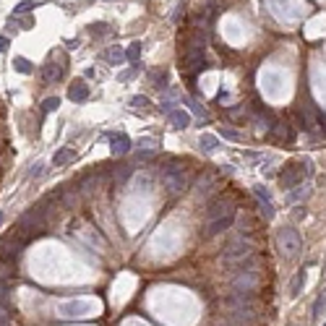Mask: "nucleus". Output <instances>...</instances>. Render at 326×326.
<instances>
[{"mask_svg":"<svg viewBox=\"0 0 326 326\" xmlns=\"http://www.w3.org/2000/svg\"><path fill=\"white\" fill-rule=\"evenodd\" d=\"M47 220L50 216L44 214L39 206H32L29 211H24L19 216V225H16V232L26 240H34L39 235H44V230H47Z\"/></svg>","mask_w":326,"mask_h":326,"instance_id":"f257e3e1","label":"nucleus"},{"mask_svg":"<svg viewBox=\"0 0 326 326\" xmlns=\"http://www.w3.org/2000/svg\"><path fill=\"white\" fill-rule=\"evenodd\" d=\"M248 256H253V245L248 243V240H243V238L227 243V245H225V251H222V261H225V263H230V266H238V263H240V261H245Z\"/></svg>","mask_w":326,"mask_h":326,"instance_id":"f03ea898","label":"nucleus"},{"mask_svg":"<svg viewBox=\"0 0 326 326\" xmlns=\"http://www.w3.org/2000/svg\"><path fill=\"white\" fill-rule=\"evenodd\" d=\"M26 243H29V240H26V238H21L19 232L13 230L11 235H6V238H3V243H0V258H3V261H13V263H16V258L24 253Z\"/></svg>","mask_w":326,"mask_h":326,"instance_id":"7ed1b4c3","label":"nucleus"},{"mask_svg":"<svg viewBox=\"0 0 326 326\" xmlns=\"http://www.w3.org/2000/svg\"><path fill=\"white\" fill-rule=\"evenodd\" d=\"M277 245H279V251H282L287 258L298 256L300 253V235H298V230L282 227V230L277 232Z\"/></svg>","mask_w":326,"mask_h":326,"instance_id":"20e7f679","label":"nucleus"},{"mask_svg":"<svg viewBox=\"0 0 326 326\" xmlns=\"http://www.w3.org/2000/svg\"><path fill=\"white\" fill-rule=\"evenodd\" d=\"M261 282L258 277V266L256 269H245V271H238L235 277H232V290L235 292H253Z\"/></svg>","mask_w":326,"mask_h":326,"instance_id":"39448f33","label":"nucleus"},{"mask_svg":"<svg viewBox=\"0 0 326 326\" xmlns=\"http://www.w3.org/2000/svg\"><path fill=\"white\" fill-rule=\"evenodd\" d=\"M206 66H209V63H206L204 52H193V55H183V58H180V71H183V73H188V76L201 73Z\"/></svg>","mask_w":326,"mask_h":326,"instance_id":"423d86ee","label":"nucleus"},{"mask_svg":"<svg viewBox=\"0 0 326 326\" xmlns=\"http://www.w3.org/2000/svg\"><path fill=\"white\" fill-rule=\"evenodd\" d=\"M227 211H232L230 198H227L225 193H214V196L209 198V204H206V216H209V220H216V216H222V214H227Z\"/></svg>","mask_w":326,"mask_h":326,"instance_id":"0eeeda50","label":"nucleus"},{"mask_svg":"<svg viewBox=\"0 0 326 326\" xmlns=\"http://www.w3.org/2000/svg\"><path fill=\"white\" fill-rule=\"evenodd\" d=\"M214 193H220V180H216L214 175L198 178V183H196V196H198V198H211Z\"/></svg>","mask_w":326,"mask_h":326,"instance_id":"6e6552de","label":"nucleus"},{"mask_svg":"<svg viewBox=\"0 0 326 326\" xmlns=\"http://www.w3.org/2000/svg\"><path fill=\"white\" fill-rule=\"evenodd\" d=\"M66 76V63H55V60H47L42 66V81L44 84H55Z\"/></svg>","mask_w":326,"mask_h":326,"instance_id":"1a4fd4ad","label":"nucleus"},{"mask_svg":"<svg viewBox=\"0 0 326 326\" xmlns=\"http://www.w3.org/2000/svg\"><path fill=\"white\" fill-rule=\"evenodd\" d=\"M232 222H235V209L222 214V216H216V220H211L209 227H206V238H214V235H220V232H225Z\"/></svg>","mask_w":326,"mask_h":326,"instance_id":"9d476101","label":"nucleus"},{"mask_svg":"<svg viewBox=\"0 0 326 326\" xmlns=\"http://www.w3.org/2000/svg\"><path fill=\"white\" fill-rule=\"evenodd\" d=\"M99 185H102V175L94 170V173L81 175V178H79V183H76V188H79L81 193H94V191L99 188Z\"/></svg>","mask_w":326,"mask_h":326,"instance_id":"9b49d317","label":"nucleus"},{"mask_svg":"<svg viewBox=\"0 0 326 326\" xmlns=\"http://www.w3.org/2000/svg\"><path fill=\"white\" fill-rule=\"evenodd\" d=\"M110 151H113V157H126V154L131 151V138L128 136H123V133H113L110 136Z\"/></svg>","mask_w":326,"mask_h":326,"instance_id":"f8f14e48","label":"nucleus"},{"mask_svg":"<svg viewBox=\"0 0 326 326\" xmlns=\"http://www.w3.org/2000/svg\"><path fill=\"white\" fill-rule=\"evenodd\" d=\"M58 198H60L63 209H76V204H79V188H60Z\"/></svg>","mask_w":326,"mask_h":326,"instance_id":"ddd939ff","label":"nucleus"},{"mask_svg":"<svg viewBox=\"0 0 326 326\" xmlns=\"http://www.w3.org/2000/svg\"><path fill=\"white\" fill-rule=\"evenodd\" d=\"M170 126H173L175 131H185L191 126V115L185 110H173V113H170Z\"/></svg>","mask_w":326,"mask_h":326,"instance_id":"4468645a","label":"nucleus"},{"mask_svg":"<svg viewBox=\"0 0 326 326\" xmlns=\"http://www.w3.org/2000/svg\"><path fill=\"white\" fill-rule=\"evenodd\" d=\"M68 99H71V102H86V99H89V86H86L84 81L71 84V89H68Z\"/></svg>","mask_w":326,"mask_h":326,"instance_id":"2eb2a0df","label":"nucleus"},{"mask_svg":"<svg viewBox=\"0 0 326 326\" xmlns=\"http://www.w3.org/2000/svg\"><path fill=\"white\" fill-rule=\"evenodd\" d=\"M102 58H104L110 66H120L123 60H126V52H123L120 44H113V47H107V50L102 52Z\"/></svg>","mask_w":326,"mask_h":326,"instance_id":"dca6fc26","label":"nucleus"},{"mask_svg":"<svg viewBox=\"0 0 326 326\" xmlns=\"http://www.w3.org/2000/svg\"><path fill=\"white\" fill-rule=\"evenodd\" d=\"M198 146H201V151H204V154H214L216 149H220V138L211 136V133H204V136L198 138Z\"/></svg>","mask_w":326,"mask_h":326,"instance_id":"f3484780","label":"nucleus"},{"mask_svg":"<svg viewBox=\"0 0 326 326\" xmlns=\"http://www.w3.org/2000/svg\"><path fill=\"white\" fill-rule=\"evenodd\" d=\"M73 159H76V151H73V149H68V146H63V149H58V151H55L52 165H55V167H63V165H68V162H73Z\"/></svg>","mask_w":326,"mask_h":326,"instance_id":"a211bd4d","label":"nucleus"},{"mask_svg":"<svg viewBox=\"0 0 326 326\" xmlns=\"http://www.w3.org/2000/svg\"><path fill=\"white\" fill-rule=\"evenodd\" d=\"M126 60L133 63V71H138V60H141V42H133L131 47L126 50Z\"/></svg>","mask_w":326,"mask_h":326,"instance_id":"6ab92c4d","label":"nucleus"},{"mask_svg":"<svg viewBox=\"0 0 326 326\" xmlns=\"http://www.w3.org/2000/svg\"><path fill=\"white\" fill-rule=\"evenodd\" d=\"M0 279H8V282H13V279H16V263L0 258Z\"/></svg>","mask_w":326,"mask_h":326,"instance_id":"aec40b11","label":"nucleus"},{"mask_svg":"<svg viewBox=\"0 0 326 326\" xmlns=\"http://www.w3.org/2000/svg\"><path fill=\"white\" fill-rule=\"evenodd\" d=\"M308 196H310V188H308V185H295V188H290V193H287V201H290V204H295V201L308 198Z\"/></svg>","mask_w":326,"mask_h":326,"instance_id":"412c9836","label":"nucleus"},{"mask_svg":"<svg viewBox=\"0 0 326 326\" xmlns=\"http://www.w3.org/2000/svg\"><path fill=\"white\" fill-rule=\"evenodd\" d=\"M271 131H274L277 136H285L287 141H295V131L290 128V123H274V126H271Z\"/></svg>","mask_w":326,"mask_h":326,"instance_id":"4be33fe9","label":"nucleus"},{"mask_svg":"<svg viewBox=\"0 0 326 326\" xmlns=\"http://www.w3.org/2000/svg\"><path fill=\"white\" fill-rule=\"evenodd\" d=\"M13 68H16L19 73H24V76H29V73H32V71H34V66H32V63H29V60H26V58H21V55H19V58H13Z\"/></svg>","mask_w":326,"mask_h":326,"instance_id":"5701e85b","label":"nucleus"},{"mask_svg":"<svg viewBox=\"0 0 326 326\" xmlns=\"http://www.w3.org/2000/svg\"><path fill=\"white\" fill-rule=\"evenodd\" d=\"M89 34H97V37H102V34H113V26H110V24H102V21L89 24Z\"/></svg>","mask_w":326,"mask_h":326,"instance_id":"b1692460","label":"nucleus"},{"mask_svg":"<svg viewBox=\"0 0 326 326\" xmlns=\"http://www.w3.org/2000/svg\"><path fill=\"white\" fill-rule=\"evenodd\" d=\"M303 282H305V269H300L298 274H295L292 285H290V295H298V292H300V287H303Z\"/></svg>","mask_w":326,"mask_h":326,"instance_id":"393cba45","label":"nucleus"},{"mask_svg":"<svg viewBox=\"0 0 326 326\" xmlns=\"http://www.w3.org/2000/svg\"><path fill=\"white\" fill-rule=\"evenodd\" d=\"M323 308H326V290H321V292H318L316 305H313V313H310V316H313V318H318V316L323 313Z\"/></svg>","mask_w":326,"mask_h":326,"instance_id":"a878e982","label":"nucleus"},{"mask_svg":"<svg viewBox=\"0 0 326 326\" xmlns=\"http://www.w3.org/2000/svg\"><path fill=\"white\" fill-rule=\"evenodd\" d=\"M183 13H185V0H178V6L173 8V13H170V21H173V24H180Z\"/></svg>","mask_w":326,"mask_h":326,"instance_id":"bb28decb","label":"nucleus"},{"mask_svg":"<svg viewBox=\"0 0 326 326\" xmlns=\"http://www.w3.org/2000/svg\"><path fill=\"white\" fill-rule=\"evenodd\" d=\"M131 175H133V167H131V165H123L120 170H115V180H118V183H126Z\"/></svg>","mask_w":326,"mask_h":326,"instance_id":"cd10ccee","label":"nucleus"},{"mask_svg":"<svg viewBox=\"0 0 326 326\" xmlns=\"http://www.w3.org/2000/svg\"><path fill=\"white\" fill-rule=\"evenodd\" d=\"M253 193H256V198L261 201V204H269V201H271V193L263 188V185H253Z\"/></svg>","mask_w":326,"mask_h":326,"instance_id":"c85d7f7f","label":"nucleus"},{"mask_svg":"<svg viewBox=\"0 0 326 326\" xmlns=\"http://www.w3.org/2000/svg\"><path fill=\"white\" fill-rule=\"evenodd\" d=\"M58 104H60V99H58V97H47V99H44V102H42V113H44V115H47V113H52V110H58Z\"/></svg>","mask_w":326,"mask_h":326,"instance_id":"c756f323","label":"nucleus"},{"mask_svg":"<svg viewBox=\"0 0 326 326\" xmlns=\"http://www.w3.org/2000/svg\"><path fill=\"white\" fill-rule=\"evenodd\" d=\"M34 8V0H24V3H19L16 8H13V16H21V13H29Z\"/></svg>","mask_w":326,"mask_h":326,"instance_id":"7c9ffc66","label":"nucleus"},{"mask_svg":"<svg viewBox=\"0 0 326 326\" xmlns=\"http://www.w3.org/2000/svg\"><path fill=\"white\" fill-rule=\"evenodd\" d=\"M131 107H133V110H146V107H149V99L138 94V97H133V99H131Z\"/></svg>","mask_w":326,"mask_h":326,"instance_id":"2f4dec72","label":"nucleus"},{"mask_svg":"<svg viewBox=\"0 0 326 326\" xmlns=\"http://www.w3.org/2000/svg\"><path fill=\"white\" fill-rule=\"evenodd\" d=\"M222 138H230V141H240L243 133L235 131V128H222Z\"/></svg>","mask_w":326,"mask_h":326,"instance_id":"473e14b6","label":"nucleus"},{"mask_svg":"<svg viewBox=\"0 0 326 326\" xmlns=\"http://www.w3.org/2000/svg\"><path fill=\"white\" fill-rule=\"evenodd\" d=\"M185 102H188V107H191V113H196V115H201V118H204L206 120V113H204V107H201L196 99H188V97H185Z\"/></svg>","mask_w":326,"mask_h":326,"instance_id":"72a5a7b5","label":"nucleus"},{"mask_svg":"<svg viewBox=\"0 0 326 326\" xmlns=\"http://www.w3.org/2000/svg\"><path fill=\"white\" fill-rule=\"evenodd\" d=\"M0 326H11V316H8V308L0 305Z\"/></svg>","mask_w":326,"mask_h":326,"instance_id":"f704fd0d","label":"nucleus"},{"mask_svg":"<svg viewBox=\"0 0 326 326\" xmlns=\"http://www.w3.org/2000/svg\"><path fill=\"white\" fill-rule=\"evenodd\" d=\"M42 173H44V165H34L29 170V178H42Z\"/></svg>","mask_w":326,"mask_h":326,"instance_id":"c9c22d12","label":"nucleus"},{"mask_svg":"<svg viewBox=\"0 0 326 326\" xmlns=\"http://www.w3.org/2000/svg\"><path fill=\"white\" fill-rule=\"evenodd\" d=\"M32 26H34V19L32 16H26V19L19 21V29H32Z\"/></svg>","mask_w":326,"mask_h":326,"instance_id":"e433bc0d","label":"nucleus"},{"mask_svg":"<svg viewBox=\"0 0 326 326\" xmlns=\"http://www.w3.org/2000/svg\"><path fill=\"white\" fill-rule=\"evenodd\" d=\"M261 211H263V216H266V220H271V216H274V209H271V201H269V204H263V206H261Z\"/></svg>","mask_w":326,"mask_h":326,"instance_id":"4c0bfd02","label":"nucleus"},{"mask_svg":"<svg viewBox=\"0 0 326 326\" xmlns=\"http://www.w3.org/2000/svg\"><path fill=\"white\" fill-rule=\"evenodd\" d=\"M8 50V37H0V52Z\"/></svg>","mask_w":326,"mask_h":326,"instance_id":"58836bf2","label":"nucleus"},{"mask_svg":"<svg viewBox=\"0 0 326 326\" xmlns=\"http://www.w3.org/2000/svg\"><path fill=\"white\" fill-rule=\"evenodd\" d=\"M66 47H68V50H76V47H79V39H68Z\"/></svg>","mask_w":326,"mask_h":326,"instance_id":"ea45409f","label":"nucleus"},{"mask_svg":"<svg viewBox=\"0 0 326 326\" xmlns=\"http://www.w3.org/2000/svg\"><path fill=\"white\" fill-rule=\"evenodd\" d=\"M133 73H136V71H126V73H120V79H123V81H128V79H131Z\"/></svg>","mask_w":326,"mask_h":326,"instance_id":"a19ab883","label":"nucleus"},{"mask_svg":"<svg viewBox=\"0 0 326 326\" xmlns=\"http://www.w3.org/2000/svg\"><path fill=\"white\" fill-rule=\"evenodd\" d=\"M318 120H321V123H323V133H326V118H323V115H321V118H318Z\"/></svg>","mask_w":326,"mask_h":326,"instance_id":"79ce46f5","label":"nucleus"},{"mask_svg":"<svg viewBox=\"0 0 326 326\" xmlns=\"http://www.w3.org/2000/svg\"><path fill=\"white\" fill-rule=\"evenodd\" d=\"M0 222H3V214H0Z\"/></svg>","mask_w":326,"mask_h":326,"instance_id":"37998d69","label":"nucleus"},{"mask_svg":"<svg viewBox=\"0 0 326 326\" xmlns=\"http://www.w3.org/2000/svg\"><path fill=\"white\" fill-rule=\"evenodd\" d=\"M323 326H326V323H323Z\"/></svg>","mask_w":326,"mask_h":326,"instance_id":"c03bdc74","label":"nucleus"}]
</instances>
